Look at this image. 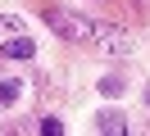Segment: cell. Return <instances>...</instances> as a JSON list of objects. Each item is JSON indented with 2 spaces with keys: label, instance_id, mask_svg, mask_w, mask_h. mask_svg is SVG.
<instances>
[{
  "label": "cell",
  "instance_id": "obj_1",
  "mask_svg": "<svg viewBox=\"0 0 150 136\" xmlns=\"http://www.w3.org/2000/svg\"><path fill=\"white\" fill-rule=\"evenodd\" d=\"M91 45H100L105 54H132V36L105 18H91Z\"/></svg>",
  "mask_w": 150,
  "mask_h": 136
},
{
  "label": "cell",
  "instance_id": "obj_2",
  "mask_svg": "<svg viewBox=\"0 0 150 136\" xmlns=\"http://www.w3.org/2000/svg\"><path fill=\"white\" fill-rule=\"evenodd\" d=\"M46 18L50 27H55L64 41H91V18H77V14H64V9H46Z\"/></svg>",
  "mask_w": 150,
  "mask_h": 136
},
{
  "label": "cell",
  "instance_id": "obj_3",
  "mask_svg": "<svg viewBox=\"0 0 150 136\" xmlns=\"http://www.w3.org/2000/svg\"><path fill=\"white\" fill-rule=\"evenodd\" d=\"M96 132H105V136H123V132H127V118H123L118 109H100V113H96Z\"/></svg>",
  "mask_w": 150,
  "mask_h": 136
},
{
  "label": "cell",
  "instance_id": "obj_4",
  "mask_svg": "<svg viewBox=\"0 0 150 136\" xmlns=\"http://www.w3.org/2000/svg\"><path fill=\"white\" fill-rule=\"evenodd\" d=\"M0 54H9V59H32V54H37V45H32V36L14 32L9 41H5V50H0Z\"/></svg>",
  "mask_w": 150,
  "mask_h": 136
},
{
  "label": "cell",
  "instance_id": "obj_5",
  "mask_svg": "<svg viewBox=\"0 0 150 136\" xmlns=\"http://www.w3.org/2000/svg\"><path fill=\"white\" fill-rule=\"evenodd\" d=\"M18 86H23V82H14V77H5V82H0V104H5V109L18 100Z\"/></svg>",
  "mask_w": 150,
  "mask_h": 136
},
{
  "label": "cell",
  "instance_id": "obj_6",
  "mask_svg": "<svg viewBox=\"0 0 150 136\" xmlns=\"http://www.w3.org/2000/svg\"><path fill=\"white\" fill-rule=\"evenodd\" d=\"M100 95H123V82L118 77H100Z\"/></svg>",
  "mask_w": 150,
  "mask_h": 136
},
{
  "label": "cell",
  "instance_id": "obj_7",
  "mask_svg": "<svg viewBox=\"0 0 150 136\" xmlns=\"http://www.w3.org/2000/svg\"><path fill=\"white\" fill-rule=\"evenodd\" d=\"M41 132L46 136H64V123H59V118H41Z\"/></svg>",
  "mask_w": 150,
  "mask_h": 136
},
{
  "label": "cell",
  "instance_id": "obj_8",
  "mask_svg": "<svg viewBox=\"0 0 150 136\" xmlns=\"http://www.w3.org/2000/svg\"><path fill=\"white\" fill-rule=\"evenodd\" d=\"M0 32H9V36H14V32H18V18H9V14H0Z\"/></svg>",
  "mask_w": 150,
  "mask_h": 136
},
{
  "label": "cell",
  "instance_id": "obj_9",
  "mask_svg": "<svg viewBox=\"0 0 150 136\" xmlns=\"http://www.w3.org/2000/svg\"><path fill=\"white\" fill-rule=\"evenodd\" d=\"M146 109H150V86H146Z\"/></svg>",
  "mask_w": 150,
  "mask_h": 136
}]
</instances>
